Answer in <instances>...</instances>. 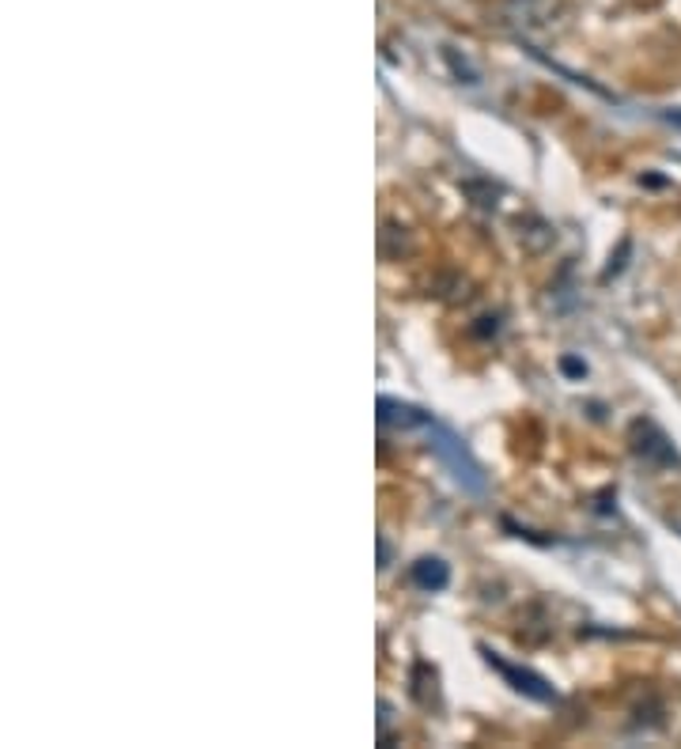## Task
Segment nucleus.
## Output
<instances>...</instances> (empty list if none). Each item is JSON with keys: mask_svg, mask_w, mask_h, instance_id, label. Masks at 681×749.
Segmentation results:
<instances>
[{"mask_svg": "<svg viewBox=\"0 0 681 749\" xmlns=\"http://www.w3.org/2000/svg\"><path fill=\"white\" fill-rule=\"evenodd\" d=\"M504 16L512 19L519 31L545 35L564 23L568 4H564V0H504Z\"/></svg>", "mask_w": 681, "mask_h": 749, "instance_id": "obj_3", "label": "nucleus"}, {"mask_svg": "<svg viewBox=\"0 0 681 749\" xmlns=\"http://www.w3.org/2000/svg\"><path fill=\"white\" fill-rule=\"evenodd\" d=\"M629 450L636 463H644L648 469H655V474H670V469L678 474L681 469V455H678L674 439L648 417H636L629 425Z\"/></svg>", "mask_w": 681, "mask_h": 749, "instance_id": "obj_1", "label": "nucleus"}, {"mask_svg": "<svg viewBox=\"0 0 681 749\" xmlns=\"http://www.w3.org/2000/svg\"><path fill=\"white\" fill-rule=\"evenodd\" d=\"M379 568H390V545H387V537H379Z\"/></svg>", "mask_w": 681, "mask_h": 749, "instance_id": "obj_11", "label": "nucleus"}, {"mask_svg": "<svg viewBox=\"0 0 681 749\" xmlns=\"http://www.w3.org/2000/svg\"><path fill=\"white\" fill-rule=\"evenodd\" d=\"M409 580L417 583L420 591L439 594V591H447V583H450V568H447L444 561H439V556H420V561L412 564Z\"/></svg>", "mask_w": 681, "mask_h": 749, "instance_id": "obj_7", "label": "nucleus"}, {"mask_svg": "<svg viewBox=\"0 0 681 749\" xmlns=\"http://www.w3.org/2000/svg\"><path fill=\"white\" fill-rule=\"evenodd\" d=\"M431 450L439 455V463H444L447 469H450V477H455L458 485L466 488V493H474V496H481L485 493V474H481V466L469 458V450L458 444L450 431H444V428H436L431 425Z\"/></svg>", "mask_w": 681, "mask_h": 749, "instance_id": "obj_2", "label": "nucleus"}, {"mask_svg": "<svg viewBox=\"0 0 681 749\" xmlns=\"http://www.w3.org/2000/svg\"><path fill=\"white\" fill-rule=\"evenodd\" d=\"M409 693L420 708H439V670L431 667V662H425V659L412 662Z\"/></svg>", "mask_w": 681, "mask_h": 749, "instance_id": "obj_6", "label": "nucleus"}, {"mask_svg": "<svg viewBox=\"0 0 681 749\" xmlns=\"http://www.w3.org/2000/svg\"><path fill=\"white\" fill-rule=\"evenodd\" d=\"M481 655H485L488 667H493L496 674H500V678L507 681V685L515 689V693H523L526 700H538V704H556V689H553L542 674H534V670L515 667V662L500 659L493 648H485V643H481Z\"/></svg>", "mask_w": 681, "mask_h": 749, "instance_id": "obj_4", "label": "nucleus"}, {"mask_svg": "<svg viewBox=\"0 0 681 749\" xmlns=\"http://www.w3.org/2000/svg\"><path fill=\"white\" fill-rule=\"evenodd\" d=\"M629 250H632V243H629V239H621L617 254H610V265L602 269V284H610L613 276H621V269H625V257H629Z\"/></svg>", "mask_w": 681, "mask_h": 749, "instance_id": "obj_8", "label": "nucleus"}, {"mask_svg": "<svg viewBox=\"0 0 681 749\" xmlns=\"http://www.w3.org/2000/svg\"><path fill=\"white\" fill-rule=\"evenodd\" d=\"M481 325H477V338H488V333H500V319H496V314H485V319H477Z\"/></svg>", "mask_w": 681, "mask_h": 749, "instance_id": "obj_10", "label": "nucleus"}, {"mask_svg": "<svg viewBox=\"0 0 681 749\" xmlns=\"http://www.w3.org/2000/svg\"><path fill=\"white\" fill-rule=\"evenodd\" d=\"M379 425L387 431H420V428H431V417L425 409L409 406V401L379 398Z\"/></svg>", "mask_w": 681, "mask_h": 749, "instance_id": "obj_5", "label": "nucleus"}, {"mask_svg": "<svg viewBox=\"0 0 681 749\" xmlns=\"http://www.w3.org/2000/svg\"><path fill=\"white\" fill-rule=\"evenodd\" d=\"M561 368H564V374H572V379H583V374H587V363L575 360V357H564Z\"/></svg>", "mask_w": 681, "mask_h": 749, "instance_id": "obj_9", "label": "nucleus"}]
</instances>
